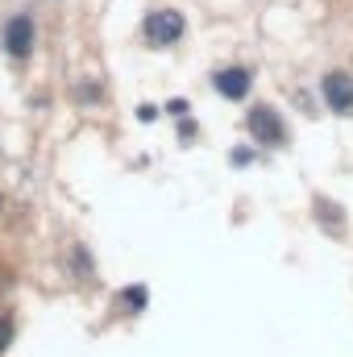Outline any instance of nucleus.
Returning a JSON list of instances; mask_svg holds the SVG:
<instances>
[{
    "label": "nucleus",
    "mask_w": 353,
    "mask_h": 357,
    "mask_svg": "<svg viewBox=\"0 0 353 357\" xmlns=\"http://www.w3.org/2000/svg\"><path fill=\"white\" fill-rule=\"evenodd\" d=\"M4 50H8L13 59H25V54L33 50V17H29V13L8 17V25H4Z\"/></svg>",
    "instance_id": "20e7f679"
},
{
    "label": "nucleus",
    "mask_w": 353,
    "mask_h": 357,
    "mask_svg": "<svg viewBox=\"0 0 353 357\" xmlns=\"http://www.w3.org/2000/svg\"><path fill=\"white\" fill-rule=\"evenodd\" d=\"M320 91H324V104H329L333 112H341V116L353 112V75H345V71H329V75L320 79Z\"/></svg>",
    "instance_id": "7ed1b4c3"
},
{
    "label": "nucleus",
    "mask_w": 353,
    "mask_h": 357,
    "mask_svg": "<svg viewBox=\"0 0 353 357\" xmlns=\"http://www.w3.org/2000/svg\"><path fill=\"white\" fill-rule=\"evenodd\" d=\"M125 303H129V307H142V303H146V291H142V287H129V291H125Z\"/></svg>",
    "instance_id": "0eeeda50"
},
{
    "label": "nucleus",
    "mask_w": 353,
    "mask_h": 357,
    "mask_svg": "<svg viewBox=\"0 0 353 357\" xmlns=\"http://www.w3.org/2000/svg\"><path fill=\"white\" fill-rule=\"evenodd\" d=\"M183 33H187V21H183V13H175V8H154V13L146 17V38H150V46H175Z\"/></svg>",
    "instance_id": "f257e3e1"
},
{
    "label": "nucleus",
    "mask_w": 353,
    "mask_h": 357,
    "mask_svg": "<svg viewBox=\"0 0 353 357\" xmlns=\"http://www.w3.org/2000/svg\"><path fill=\"white\" fill-rule=\"evenodd\" d=\"M246 125H250V137H254L258 146H287V129H283V121H278L274 108L254 104L250 116H246Z\"/></svg>",
    "instance_id": "f03ea898"
},
{
    "label": "nucleus",
    "mask_w": 353,
    "mask_h": 357,
    "mask_svg": "<svg viewBox=\"0 0 353 357\" xmlns=\"http://www.w3.org/2000/svg\"><path fill=\"white\" fill-rule=\"evenodd\" d=\"M8 341H13V316H8V312H0V354L8 349Z\"/></svg>",
    "instance_id": "423d86ee"
},
{
    "label": "nucleus",
    "mask_w": 353,
    "mask_h": 357,
    "mask_svg": "<svg viewBox=\"0 0 353 357\" xmlns=\"http://www.w3.org/2000/svg\"><path fill=\"white\" fill-rule=\"evenodd\" d=\"M212 88L225 100H241V96H250V71L246 67H225V71L212 75Z\"/></svg>",
    "instance_id": "39448f33"
}]
</instances>
